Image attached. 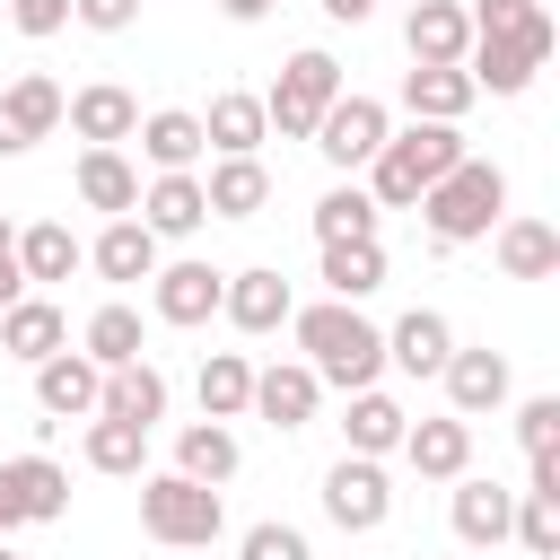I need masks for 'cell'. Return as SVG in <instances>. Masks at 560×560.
Wrapping results in <instances>:
<instances>
[{"label": "cell", "mask_w": 560, "mask_h": 560, "mask_svg": "<svg viewBox=\"0 0 560 560\" xmlns=\"http://www.w3.org/2000/svg\"><path fill=\"white\" fill-rule=\"evenodd\" d=\"M490 254H499L508 280H551V271H560V228L534 219V210H508V219L490 228Z\"/></svg>", "instance_id": "obj_18"}, {"label": "cell", "mask_w": 560, "mask_h": 560, "mask_svg": "<svg viewBox=\"0 0 560 560\" xmlns=\"http://www.w3.org/2000/svg\"><path fill=\"white\" fill-rule=\"evenodd\" d=\"M88 472H114V481H140L149 472V429H131V420H88Z\"/></svg>", "instance_id": "obj_36"}, {"label": "cell", "mask_w": 560, "mask_h": 560, "mask_svg": "<svg viewBox=\"0 0 560 560\" xmlns=\"http://www.w3.org/2000/svg\"><path fill=\"white\" fill-rule=\"evenodd\" d=\"M508 525H516V490H499V481H472V472H455V542L490 551V542H508Z\"/></svg>", "instance_id": "obj_25"}, {"label": "cell", "mask_w": 560, "mask_h": 560, "mask_svg": "<svg viewBox=\"0 0 560 560\" xmlns=\"http://www.w3.org/2000/svg\"><path fill=\"white\" fill-rule=\"evenodd\" d=\"M79 201L88 210H105V219H131V201H140V166L122 158V149H79Z\"/></svg>", "instance_id": "obj_29"}, {"label": "cell", "mask_w": 560, "mask_h": 560, "mask_svg": "<svg viewBox=\"0 0 560 560\" xmlns=\"http://www.w3.org/2000/svg\"><path fill=\"white\" fill-rule=\"evenodd\" d=\"M96 411H105V420H131V429H158V420H166V376H158L149 359H122V368H105Z\"/></svg>", "instance_id": "obj_24"}, {"label": "cell", "mask_w": 560, "mask_h": 560, "mask_svg": "<svg viewBox=\"0 0 560 560\" xmlns=\"http://www.w3.org/2000/svg\"><path fill=\"white\" fill-rule=\"evenodd\" d=\"M402 420H411V411H402L385 385H359L350 411H341V438H350V455H394V446H402Z\"/></svg>", "instance_id": "obj_32"}, {"label": "cell", "mask_w": 560, "mask_h": 560, "mask_svg": "<svg viewBox=\"0 0 560 560\" xmlns=\"http://www.w3.org/2000/svg\"><path fill=\"white\" fill-rule=\"evenodd\" d=\"M201 140H210L219 158H262V140H271V122H262V96H245V88L210 96V114H201Z\"/></svg>", "instance_id": "obj_27"}, {"label": "cell", "mask_w": 560, "mask_h": 560, "mask_svg": "<svg viewBox=\"0 0 560 560\" xmlns=\"http://www.w3.org/2000/svg\"><path fill=\"white\" fill-rule=\"evenodd\" d=\"M472 79H464V61H411L402 70V114L411 122H464L472 114Z\"/></svg>", "instance_id": "obj_17"}, {"label": "cell", "mask_w": 560, "mask_h": 560, "mask_svg": "<svg viewBox=\"0 0 560 560\" xmlns=\"http://www.w3.org/2000/svg\"><path fill=\"white\" fill-rule=\"evenodd\" d=\"M88 262V245L61 228V219H35V228H18V271H26V289H52V280H70Z\"/></svg>", "instance_id": "obj_30"}, {"label": "cell", "mask_w": 560, "mask_h": 560, "mask_svg": "<svg viewBox=\"0 0 560 560\" xmlns=\"http://www.w3.org/2000/svg\"><path fill=\"white\" fill-rule=\"evenodd\" d=\"M254 402V359L245 350H210L201 359V420H245Z\"/></svg>", "instance_id": "obj_35"}, {"label": "cell", "mask_w": 560, "mask_h": 560, "mask_svg": "<svg viewBox=\"0 0 560 560\" xmlns=\"http://www.w3.org/2000/svg\"><path fill=\"white\" fill-rule=\"evenodd\" d=\"M315 402H324V385H315V368L306 359H280V368H254V420H271V429H306L315 420Z\"/></svg>", "instance_id": "obj_20"}, {"label": "cell", "mask_w": 560, "mask_h": 560, "mask_svg": "<svg viewBox=\"0 0 560 560\" xmlns=\"http://www.w3.org/2000/svg\"><path fill=\"white\" fill-rule=\"evenodd\" d=\"M420 481H455V472H472V420H455V411H438V420H402V446H394Z\"/></svg>", "instance_id": "obj_13"}, {"label": "cell", "mask_w": 560, "mask_h": 560, "mask_svg": "<svg viewBox=\"0 0 560 560\" xmlns=\"http://www.w3.org/2000/svg\"><path fill=\"white\" fill-rule=\"evenodd\" d=\"M70 18L96 35H122V26H140V0H70Z\"/></svg>", "instance_id": "obj_43"}, {"label": "cell", "mask_w": 560, "mask_h": 560, "mask_svg": "<svg viewBox=\"0 0 560 560\" xmlns=\"http://www.w3.org/2000/svg\"><path fill=\"white\" fill-rule=\"evenodd\" d=\"M96 394H105V368H96L88 350L35 359V402H44V420H96Z\"/></svg>", "instance_id": "obj_12"}, {"label": "cell", "mask_w": 560, "mask_h": 560, "mask_svg": "<svg viewBox=\"0 0 560 560\" xmlns=\"http://www.w3.org/2000/svg\"><path fill=\"white\" fill-rule=\"evenodd\" d=\"M236 464H245V446H236V429L228 420H192L184 438H175V472H192V481H236Z\"/></svg>", "instance_id": "obj_33"}, {"label": "cell", "mask_w": 560, "mask_h": 560, "mask_svg": "<svg viewBox=\"0 0 560 560\" xmlns=\"http://www.w3.org/2000/svg\"><path fill=\"white\" fill-rule=\"evenodd\" d=\"M324 289H332V298H350V306H359V298H376V289H385V245H376V236L324 245Z\"/></svg>", "instance_id": "obj_34"}, {"label": "cell", "mask_w": 560, "mask_h": 560, "mask_svg": "<svg viewBox=\"0 0 560 560\" xmlns=\"http://www.w3.org/2000/svg\"><path fill=\"white\" fill-rule=\"evenodd\" d=\"M131 219L166 245V236H192L201 219H210V201H201V175L192 166H175V175H149L140 184V201H131Z\"/></svg>", "instance_id": "obj_15"}, {"label": "cell", "mask_w": 560, "mask_h": 560, "mask_svg": "<svg viewBox=\"0 0 560 560\" xmlns=\"http://www.w3.org/2000/svg\"><path fill=\"white\" fill-rule=\"evenodd\" d=\"M289 280L271 271V262H254V271H228V289H219V315L236 324V332H280L289 324Z\"/></svg>", "instance_id": "obj_19"}, {"label": "cell", "mask_w": 560, "mask_h": 560, "mask_svg": "<svg viewBox=\"0 0 560 560\" xmlns=\"http://www.w3.org/2000/svg\"><path fill=\"white\" fill-rule=\"evenodd\" d=\"M324 18L332 26H359V18H376V0H324Z\"/></svg>", "instance_id": "obj_45"}, {"label": "cell", "mask_w": 560, "mask_h": 560, "mask_svg": "<svg viewBox=\"0 0 560 560\" xmlns=\"http://www.w3.org/2000/svg\"><path fill=\"white\" fill-rule=\"evenodd\" d=\"M324 516L341 534H376L394 516V481H385V455H341L324 472Z\"/></svg>", "instance_id": "obj_8"}, {"label": "cell", "mask_w": 560, "mask_h": 560, "mask_svg": "<svg viewBox=\"0 0 560 560\" xmlns=\"http://www.w3.org/2000/svg\"><path fill=\"white\" fill-rule=\"evenodd\" d=\"M236 560H315V542H306L298 525H280V516H262V525H245V542H236Z\"/></svg>", "instance_id": "obj_41"}, {"label": "cell", "mask_w": 560, "mask_h": 560, "mask_svg": "<svg viewBox=\"0 0 560 560\" xmlns=\"http://www.w3.org/2000/svg\"><path fill=\"white\" fill-rule=\"evenodd\" d=\"M219 9H228L236 26H254V18H271V0H219Z\"/></svg>", "instance_id": "obj_46"}, {"label": "cell", "mask_w": 560, "mask_h": 560, "mask_svg": "<svg viewBox=\"0 0 560 560\" xmlns=\"http://www.w3.org/2000/svg\"><path fill=\"white\" fill-rule=\"evenodd\" d=\"M438 376H446V411H455V420L499 411V402H508V385H516V376H508V350H464V341L446 350V368H438Z\"/></svg>", "instance_id": "obj_11"}, {"label": "cell", "mask_w": 560, "mask_h": 560, "mask_svg": "<svg viewBox=\"0 0 560 560\" xmlns=\"http://www.w3.org/2000/svg\"><path fill=\"white\" fill-rule=\"evenodd\" d=\"M52 131H61V79L18 70V79L0 88V158H26V149L52 140Z\"/></svg>", "instance_id": "obj_9"}, {"label": "cell", "mask_w": 560, "mask_h": 560, "mask_svg": "<svg viewBox=\"0 0 560 560\" xmlns=\"http://www.w3.org/2000/svg\"><path fill=\"white\" fill-rule=\"evenodd\" d=\"M341 96V61L324 52V44H306V52H289L280 61V79H271V96H262V122L280 131V140H315V114Z\"/></svg>", "instance_id": "obj_5"}, {"label": "cell", "mask_w": 560, "mask_h": 560, "mask_svg": "<svg viewBox=\"0 0 560 560\" xmlns=\"http://www.w3.org/2000/svg\"><path fill=\"white\" fill-rule=\"evenodd\" d=\"M289 332H298V350H306L315 385H341V394H359V385H376V376H385V332H376V324H368L350 298L289 306Z\"/></svg>", "instance_id": "obj_1"}, {"label": "cell", "mask_w": 560, "mask_h": 560, "mask_svg": "<svg viewBox=\"0 0 560 560\" xmlns=\"http://www.w3.org/2000/svg\"><path fill=\"white\" fill-rule=\"evenodd\" d=\"M0 350L35 368V359H52V350H70V315H61L52 298H35V289H26L18 306H0Z\"/></svg>", "instance_id": "obj_21"}, {"label": "cell", "mask_w": 560, "mask_h": 560, "mask_svg": "<svg viewBox=\"0 0 560 560\" xmlns=\"http://www.w3.org/2000/svg\"><path fill=\"white\" fill-rule=\"evenodd\" d=\"M0 499L18 508V525H52V516H70V472L52 455H9L0 464Z\"/></svg>", "instance_id": "obj_16"}, {"label": "cell", "mask_w": 560, "mask_h": 560, "mask_svg": "<svg viewBox=\"0 0 560 560\" xmlns=\"http://www.w3.org/2000/svg\"><path fill=\"white\" fill-rule=\"evenodd\" d=\"M61 114H70V131H79L88 149H122V140L140 131V96L114 88V79H88L79 96H61Z\"/></svg>", "instance_id": "obj_14"}, {"label": "cell", "mask_w": 560, "mask_h": 560, "mask_svg": "<svg viewBox=\"0 0 560 560\" xmlns=\"http://www.w3.org/2000/svg\"><path fill=\"white\" fill-rule=\"evenodd\" d=\"M131 140H140V158H149L158 175H175V166H201V149H210V140H201V114H184V105H158V114H140V131H131Z\"/></svg>", "instance_id": "obj_28"}, {"label": "cell", "mask_w": 560, "mask_h": 560, "mask_svg": "<svg viewBox=\"0 0 560 560\" xmlns=\"http://www.w3.org/2000/svg\"><path fill=\"white\" fill-rule=\"evenodd\" d=\"M411 210L429 219V236H438V245H472V236H490V228L508 219V175H499L490 158H455V166H446Z\"/></svg>", "instance_id": "obj_3"}, {"label": "cell", "mask_w": 560, "mask_h": 560, "mask_svg": "<svg viewBox=\"0 0 560 560\" xmlns=\"http://www.w3.org/2000/svg\"><path fill=\"white\" fill-rule=\"evenodd\" d=\"M0 560H26V551H9V542H0Z\"/></svg>", "instance_id": "obj_49"}, {"label": "cell", "mask_w": 560, "mask_h": 560, "mask_svg": "<svg viewBox=\"0 0 560 560\" xmlns=\"http://www.w3.org/2000/svg\"><path fill=\"white\" fill-rule=\"evenodd\" d=\"M9 534H18V508H9V499H0V542H9Z\"/></svg>", "instance_id": "obj_47"}, {"label": "cell", "mask_w": 560, "mask_h": 560, "mask_svg": "<svg viewBox=\"0 0 560 560\" xmlns=\"http://www.w3.org/2000/svg\"><path fill=\"white\" fill-rule=\"evenodd\" d=\"M551 44H560V26H534V35H472V44H464V79H472L481 96H525L534 70L551 61Z\"/></svg>", "instance_id": "obj_6"}, {"label": "cell", "mask_w": 560, "mask_h": 560, "mask_svg": "<svg viewBox=\"0 0 560 560\" xmlns=\"http://www.w3.org/2000/svg\"><path fill=\"white\" fill-rule=\"evenodd\" d=\"M201 201H210V219H262L271 210V166L262 158H219L201 175Z\"/></svg>", "instance_id": "obj_22"}, {"label": "cell", "mask_w": 560, "mask_h": 560, "mask_svg": "<svg viewBox=\"0 0 560 560\" xmlns=\"http://www.w3.org/2000/svg\"><path fill=\"white\" fill-rule=\"evenodd\" d=\"M402 44H411V61H464V44H472L464 0H411L402 9Z\"/></svg>", "instance_id": "obj_26"}, {"label": "cell", "mask_w": 560, "mask_h": 560, "mask_svg": "<svg viewBox=\"0 0 560 560\" xmlns=\"http://www.w3.org/2000/svg\"><path fill=\"white\" fill-rule=\"evenodd\" d=\"M516 446L525 455H560V394H525L516 402Z\"/></svg>", "instance_id": "obj_40"}, {"label": "cell", "mask_w": 560, "mask_h": 560, "mask_svg": "<svg viewBox=\"0 0 560 560\" xmlns=\"http://www.w3.org/2000/svg\"><path fill=\"white\" fill-rule=\"evenodd\" d=\"M9 245H18V228H9V219H0V254H9Z\"/></svg>", "instance_id": "obj_48"}, {"label": "cell", "mask_w": 560, "mask_h": 560, "mask_svg": "<svg viewBox=\"0 0 560 560\" xmlns=\"http://www.w3.org/2000/svg\"><path fill=\"white\" fill-rule=\"evenodd\" d=\"M446 350H455V324H446L438 306H411V315L385 332V368H402V376H438Z\"/></svg>", "instance_id": "obj_23"}, {"label": "cell", "mask_w": 560, "mask_h": 560, "mask_svg": "<svg viewBox=\"0 0 560 560\" xmlns=\"http://www.w3.org/2000/svg\"><path fill=\"white\" fill-rule=\"evenodd\" d=\"M9 26L44 44V35H61V26H70V0H9Z\"/></svg>", "instance_id": "obj_42"}, {"label": "cell", "mask_w": 560, "mask_h": 560, "mask_svg": "<svg viewBox=\"0 0 560 560\" xmlns=\"http://www.w3.org/2000/svg\"><path fill=\"white\" fill-rule=\"evenodd\" d=\"M18 298H26V271H18V245H9L0 254V306H18Z\"/></svg>", "instance_id": "obj_44"}, {"label": "cell", "mask_w": 560, "mask_h": 560, "mask_svg": "<svg viewBox=\"0 0 560 560\" xmlns=\"http://www.w3.org/2000/svg\"><path fill=\"white\" fill-rule=\"evenodd\" d=\"M79 350L96 359V368H122V359H140V306H96L88 315V332H79Z\"/></svg>", "instance_id": "obj_38"}, {"label": "cell", "mask_w": 560, "mask_h": 560, "mask_svg": "<svg viewBox=\"0 0 560 560\" xmlns=\"http://www.w3.org/2000/svg\"><path fill=\"white\" fill-rule=\"evenodd\" d=\"M219 289H228V271H210V262H158V271H149L158 324H184V332L219 315Z\"/></svg>", "instance_id": "obj_10"}, {"label": "cell", "mask_w": 560, "mask_h": 560, "mask_svg": "<svg viewBox=\"0 0 560 560\" xmlns=\"http://www.w3.org/2000/svg\"><path fill=\"white\" fill-rule=\"evenodd\" d=\"M534 560H560V499L551 490H516V525H508Z\"/></svg>", "instance_id": "obj_39"}, {"label": "cell", "mask_w": 560, "mask_h": 560, "mask_svg": "<svg viewBox=\"0 0 560 560\" xmlns=\"http://www.w3.org/2000/svg\"><path fill=\"white\" fill-rule=\"evenodd\" d=\"M140 534L166 542V551H210L228 534V508L192 472H140Z\"/></svg>", "instance_id": "obj_4"}, {"label": "cell", "mask_w": 560, "mask_h": 560, "mask_svg": "<svg viewBox=\"0 0 560 560\" xmlns=\"http://www.w3.org/2000/svg\"><path fill=\"white\" fill-rule=\"evenodd\" d=\"M455 158H472L455 122H402V131H385V149L368 158V201H376V210H411Z\"/></svg>", "instance_id": "obj_2"}, {"label": "cell", "mask_w": 560, "mask_h": 560, "mask_svg": "<svg viewBox=\"0 0 560 560\" xmlns=\"http://www.w3.org/2000/svg\"><path fill=\"white\" fill-rule=\"evenodd\" d=\"M88 271L114 280V289H122V280H149V271H158V236H149L140 219H105V236L88 245Z\"/></svg>", "instance_id": "obj_31"}, {"label": "cell", "mask_w": 560, "mask_h": 560, "mask_svg": "<svg viewBox=\"0 0 560 560\" xmlns=\"http://www.w3.org/2000/svg\"><path fill=\"white\" fill-rule=\"evenodd\" d=\"M402 9H411V0H402Z\"/></svg>", "instance_id": "obj_50"}, {"label": "cell", "mask_w": 560, "mask_h": 560, "mask_svg": "<svg viewBox=\"0 0 560 560\" xmlns=\"http://www.w3.org/2000/svg\"><path fill=\"white\" fill-rule=\"evenodd\" d=\"M385 131H394V114L376 105V96H359V88H341L324 114H315V149H324V166H368L376 149H385Z\"/></svg>", "instance_id": "obj_7"}, {"label": "cell", "mask_w": 560, "mask_h": 560, "mask_svg": "<svg viewBox=\"0 0 560 560\" xmlns=\"http://www.w3.org/2000/svg\"><path fill=\"white\" fill-rule=\"evenodd\" d=\"M376 201H368V184H332L324 201H315V245H350V236H376Z\"/></svg>", "instance_id": "obj_37"}]
</instances>
